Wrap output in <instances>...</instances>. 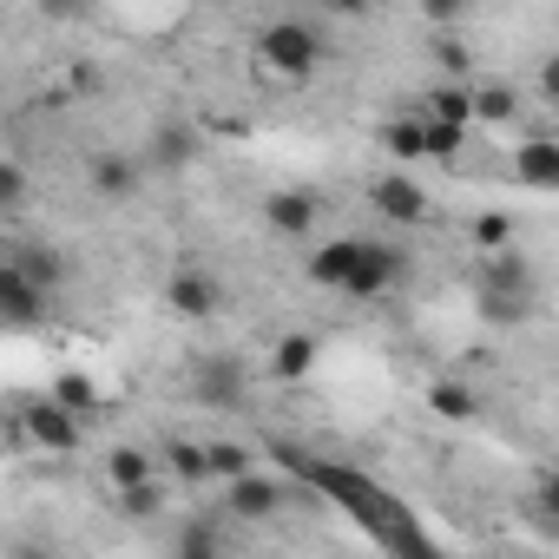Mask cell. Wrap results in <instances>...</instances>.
Masks as SVG:
<instances>
[{
    "label": "cell",
    "instance_id": "4fadbf2b",
    "mask_svg": "<svg viewBox=\"0 0 559 559\" xmlns=\"http://www.w3.org/2000/svg\"><path fill=\"white\" fill-rule=\"evenodd\" d=\"M139 178H145V158H139V152H93V158H86V185H93L99 198H112V204L132 198Z\"/></svg>",
    "mask_w": 559,
    "mask_h": 559
},
{
    "label": "cell",
    "instance_id": "d6a6232c",
    "mask_svg": "<svg viewBox=\"0 0 559 559\" xmlns=\"http://www.w3.org/2000/svg\"><path fill=\"white\" fill-rule=\"evenodd\" d=\"M539 507L559 520V461H552V467H539Z\"/></svg>",
    "mask_w": 559,
    "mask_h": 559
},
{
    "label": "cell",
    "instance_id": "9a60e30c",
    "mask_svg": "<svg viewBox=\"0 0 559 559\" xmlns=\"http://www.w3.org/2000/svg\"><path fill=\"white\" fill-rule=\"evenodd\" d=\"M408 112H415V119H435V126H467V132L480 126V119H474V86H448V80L428 86Z\"/></svg>",
    "mask_w": 559,
    "mask_h": 559
},
{
    "label": "cell",
    "instance_id": "d6986e66",
    "mask_svg": "<svg viewBox=\"0 0 559 559\" xmlns=\"http://www.w3.org/2000/svg\"><path fill=\"white\" fill-rule=\"evenodd\" d=\"M428 415H435V421H480V395H474L467 382L441 376V382H428Z\"/></svg>",
    "mask_w": 559,
    "mask_h": 559
},
{
    "label": "cell",
    "instance_id": "e575fe53",
    "mask_svg": "<svg viewBox=\"0 0 559 559\" xmlns=\"http://www.w3.org/2000/svg\"><path fill=\"white\" fill-rule=\"evenodd\" d=\"M14 559H53V552H47V546H34V539H27V546H14Z\"/></svg>",
    "mask_w": 559,
    "mask_h": 559
},
{
    "label": "cell",
    "instance_id": "ac0fdd59",
    "mask_svg": "<svg viewBox=\"0 0 559 559\" xmlns=\"http://www.w3.org/2000/svg\"><path fill=\"white\" fill-rule=\"evenodd\" d=\"M8 263H14V270H21V276H27V284H40V290H47V297H53V290H60V284H67V276H73V270H67V257H60V250H53V243H21V250H14V257H8Z\"/></svg>",
    "mask_w": 559,
    "mask_h": 559
},
{
    "label": "cell",
    "instance_id": "ffe728a7",
    "mask_svg": "<svg viewBox=\"0 0 559 559\" xmlns=\"http://www.w3.org/2000/svg\"><path fill=\"white\" fill-rule=\"evenodd\" d=\"M158 467H165L171 480H185V487H204V480H211V461H204V441H165V454H158Z\"/></svg>",
    "mask_w": 559,
    "mask_h": 559
},
{
    "label": "cell",
    "instance_id": "f546056e",
    "mask_svg": "<svg viewBox=\"0 0 559 559\" xmlns=\"http://www.w3.org/2000/svg\"><path fill=\"white\" fill-rule=\"evenodd\" d=\"M119 513H126V520H158V513H165V480H152V487H139V493H119Z\"/></svg>",
    "mask_w": 559,
    "mask_h": 559
},
{
    "label": "cell",
    "instance_id": "9c48e42d",
    "mask_svg": "<svg viewBox=\"0 0 559 559\" xmlns=\"http://www.w3.org/2000/svg\"><path fill=\"white\" fill-rule=\"evenodd\" d=\"M402 270H408V257L395 250V243H362V263H356V276H349V290L343 297H389L395 284H402Z\"/></svg>",
    "mask_w": 559,
    "mask_h": 559
},
{
    "label": "cell",
    "instance_id": "8fae6325",
    "mask_svg": "<svg viewBox=\"0 0 559 559\" xmlns=\"http://www.w3.org/2000/svg\"><path fill=\"white\" fill-rule=\"evenodd\" d=\"M317 356H323V343H317L310 330H290V336H276V349H270L263 376H270V382H284V389H297V382H310Z\"/></svg>",
    "mask_w": 559,
    "mask_h": 559
},
{
    "label": "cell",
    "instance_id": "e0dca14e",
    "mask_svg": "<svg viewBox=\"0 0 559 559\" xmlns=\"http://www.w3.org/2000/svg\"><path fill=\"white\" fill-rule=\"evenodd\" d=\"M513 178L533 191H559V139H526L513 152Z\"/></svg>",
    "mask_w": 559,
    "mask_h": 559
},
{
    "label": "cell",
    "instance_id": "30bf717a",
    "mask_svg": "<svg viewBox=\"0 0 559 559\" xmlns=\"http://www.w3.org/2000/svg\"><path fill=\"white\" fill-rule=\"evenodd\" d=\"M356 263H362V237H330V243H317V250H310L304 276H310L317 290H349Z\"/></svg>",
    "mask_w": 559,
    "mask_h": 559
},
{
    "label": "cell",
    "instance_id": "3957f363",
    "mask_svg": "<svg viewBox=\"0 0 559 559\" xmlns=\"http://www.w3.org/2000/svg\"><path fill=\"white\" fill-rule=\"evenodd\" d=\"M243 395H250V369L237 356H198L191 362V402L198 408L230 415V408H243Z\"/></svg>",
    "mask_w": 559,
    "mask_h": 559
},
{
    "label": "cell",
    "instance_id": "8992f818",
    "mask_svg": "<svg viewBox=\"0 0 559 559\" xmlns=\"http://www.w3.org/2000/svg\"><path fill=\"white\" fill-rule=\"evenodd\" d=\"M317 217H323V191H310V185L263 191V224H270L276 237H310Z\"/></svg>",
    "mask_w": 559,
    "mask_h": 559
},
{
    "label": "cell",
    "instance_id": "7c38bea8",
    "mask_svg": "<svg viewBox=\"0 0 559 559\" xmlns=\"http://www.w3.org/2000/svg\"><path fill=\"white\" fill-rule=\"evenodd\" d=\"M47 310H53V297H47L40 284H27L14 263H0V317H8L14 330H34Z\"/></svg>",
    "mask_w": 559,
    "mask_h": 559
},
{
    "label": "cell",
    "instance_id": "5b68a950",
    "mask_svg": "<svg viewBox=\"0 0 559 559\" xmlns=\"http://www.w3.org/2000/svg\"><path fill=\"white\" fill-rule=\"evenodd\" d=\"M369 211H382L389 224H428L435 198L421 191V178H408V171H382V178H369Z\"/></svg>",
    "mask_w": 559,
    "mask_h": 559
},
{
    "label": "cell",
    "instance_id": "5bb4252c",
    "mask_svg": "<svg viewBox=\"0 0 559 559\" xmlns=\"http://www.w3.org/2000/svg\"><path fill=\"white\" fill-rule=\"evenodd\" d=\"M474 290H487V297H526V304H533V263H526L520 250L480 257V276H474Z\"/></svg>",
    "mask_w": 559,
    "mask_h": 559
},
{
    "label": "cell",
    "instance_id": "52a82bcc",
    "mask_svg": "<svg viewBox=\"0 0 559 559\" xmlns=\"http://www.w3.org/2000/svg\"><path fill=\"white\" fill-rule=\"evenodd\" d=\"M224 513L230 520H243V526H263V520H276V513H284V480H276V474H243V480H230L224 487Z\"/></svg>",
    "mask_w": 559,
    "mask_h": 559
},
{
    "label": "cell",
    "instance_id": "2e32d148",
    "mask_svg": "<svg viewBox=\"0 0 559 559\" xmlns=\"http://www.w3.org/2000/svg\"><path fill=\"white\" fill-rule=\"evenodd\" d=\"M106 487L112 493H139V487H152L165 467H158V454H145V448H106Z\"/></svg>",
    "mask_w": 559,
    "mask_h": 559
},
{
    "label": "cell",
    "instance_id": "7a4b0ae2",
    "mask_svg": "<svg viewBox=\"0 0 559 559\" xmlns=\"http://www.w3.org/2000/svg\"><path fill=\"white\" fill-rule=\"evenodd\" d=\"M165 310H171L178 323H211V317L224 310V284H217L204 263H178V270L165 276Z\"/></svg>",
    "mask_w": 559,
    "mask_h": 559
},
{
    "label": "cell",
    "instance_id": "1f68e13d",
    "mask_svg": "<svg viewBox=\"0 0 559 559\" xmlns=\"http://www.w3.org/2000/svg\"><path fill=\"white\" fill-rule=\"evenodd\" d=\"M539 99H546V106H559V53H546V60H539Z\"/></svg>",
    "mask_w": 559,
    "mask_h": 559
},
{
    "label": "cell",
    "instance_id": "44dd1931",
    "mask_svg": "<svg viewBox=\"0 0 559 559\" xmlns=\"http://www.w3.org/2000/svg\"><path fill=\"white\" fill-rule=\"evenodd\" d=\"M53 402H60L67 415H80V421H86V415L99 408V389H93V376H86V369H60V376H53Z\"/></svg>",
    "mask_w": 559,
    "mask_h": 559
},
{
    "label": "cell",
    "instance_id": "7402d4cb",
    "mask_svg": "<svg viewBox=\"0 0 559 559\" xmlns=\"http://www.w3.org/2000/svg\"><path fill=\"white\" fill-rule=\"evenodd\" d=\"M204 461H211V480H243V474H257V454L243 448V441H204Z\"/></svg>",
    "mask_w": 559,
    "mask_h": 559
},
{
    "label": "cell",
    "instance_id": "4dcf8cb0",
    "mask_svg": "<svg viewBox=\"0 0 559 559\" xmlns=\"http://www.w3.org/2000/svg\"><path fill=\"white\" fill-rule=\"evenodd\" d=\"M21 198H27V171H21V158H8L0 165V211H21Z\"/></svg>",
    "mask_w": 559,
    "mask_h": 559
},
{
    "label": "cell",
    "instance_id": "cb8c5ba5",
    "mask_svg": "<svg viewBox=\"0 0 559 559\" xmlns=\"http://www.w3.org/2000/svg\"><path fill=\"white\" fill-rule=\"evenodd\" d=\"M382 152H389V158H428V145H421V119H415V112L389 119V126H382Z\"/></svg>",
    "mask_w": 559,
    "mask_h": 559
},
{
    "label": "cell",
    "instance_id": "836d02e7",
    "mask_svg": "<svg viewBox=\"0 0 559 559\" xmlns=\"http://www.w3.org/2000/svg\"><path fill=\"white\" fill-rule=\"evenodd\" d=\"M421 14H428L435 27H454V21H461L467 8H461V0H428V8H421Z\"/></svg>",
    "mask_w": 559,
    "mask_h": 559
},
{
    "label": "cell",
    "instance_id": "603a6c76",
    "mask_svg": "<svg viewBox=\"0 0 559 559\" xmlns=\"http://www.w3.org/2000/svg\"><path fill=\"white\" fill-rule=\"evenodd\" d=\"M467 237H474L480 257H500V250H513V217H507V211H480V217L467 224Z\"/></svg>",
    "mask_w": 559,
    "mask_h": 559
},
{
    "label": "cell",
    "instance_id": "277c9868",
    "mask_svg": "<svg viewBox=\"0 0 559 559\" xmlns=\"http://www.w3.org/2000/svg\"><path fill=\"white\" fill-rule=\"evenodd\" d=\"M198 152H204V139H198V126H185V119H158L152 132H145V171H158V178H178V171H191L198 165Z\"/></svg>",
    "mask_w": 559,
    "mask_h": 559
},
{
    "label": "cell",
    "instance_id": "83f0119b",
    "mask_svg": "<svg viewBox=\"0 0 559 559\" xmlns=\"http://www.w3.org/2000/svg\"><path fill=\"white\" fill-rule=\"evenodd\" d=\"M513 106H520V93H513V86H474V119H480V126L513 119Z\"/></svg>",
    "mask_w": 559,
    "mask_h": 559
},
{
    "label": "cell",
    "instance_id": "6da1fadb",
    "mask_svg": "<svg viewBox=\"0 0 559 559\" xmlns=\"http://www.w3.org/2000/svg\"><path fill=\"white\" fill-rule=\"evenodd\" d=\"M257 60H263V73L304 86V80H317V67H323V34H317L310 21H270V27L257 34Z\"/></svg>",
    "mask_w": 559,
    "mask_h": 559
},
{
    "label": "cell",
    "instance_id": "f1b7e54d",
    "mask_svg": "<svg viewBox=\"0 0 559 559\" xmlns=\"http://www.w3.org/2000/svg\"><path fill=\"white\" fill-rule=\"evenodd\" d=\"M435 60H441V73H448V86H474V53H467L461 40H435Z\"/></svg>",
    "mask_w": 559,
    "mask_h": 559
},
{
    "label": "cell",
    "instance_id": "484cf974",
    "mask_svg": "<svg viewBox=\"0 0 559 559\" xmlns=\"http://www.w3.org/2000/svg\"><path fill=\"white\" fill-rule=\"evenodd\" d=\"M171 559H224L217 526H211V520H185V533H178V552H171Z\"/></svg>",
    "mask_w": 559,
    "mask_h": 559
},
{
    "label": "cell",
    "instance_id": "d4e9b609",
    "mask_svg": "<svg viewBox=\"0 0 559 559\" xmlns=\"http://www.w3.org/2000/svg\"><path fill=\"white\" fill-rule=\"evenodd\" d=\"M467 126H435V119H421V145H428V158H441V165H454L461 152H467Z\"/></svg>",
    "mask_w": 559,
    "mask_h": 559
},
{
    "label": "cell",
    "instance_id": "ba28073f",
    "mask_svg": "<svg viewBox=\"0 0 559 559\" xmlns=\"http://www.w3.org/2000/svg\"><path fill=\"white\" fill-rule=\"evenodd\" d=\"M21 415H27V435H34V441H40L47 454H73V448L86 441V421H80V415H67V408H60L53 395H40V402H27Z\"/></svg>",
    "mask_w": 559,
    "mask_h": 559
},
{
    "label": "cell",
    "instance_id": "4316f807",
    "mask_svg": "<svg viewBox=\"0 0 559 559\" xmlns=\"http://www.w3.org/2000/svg\"><path fill=\"white\" fill-rule=\"evenodd\" d=\"M474 310H480L493 330H513V323H526V317H533V304H526V297H487V290H474Z\"/></svg>",
    "mask_w": 559,
    "mask_h": 559
}]
</instances>
